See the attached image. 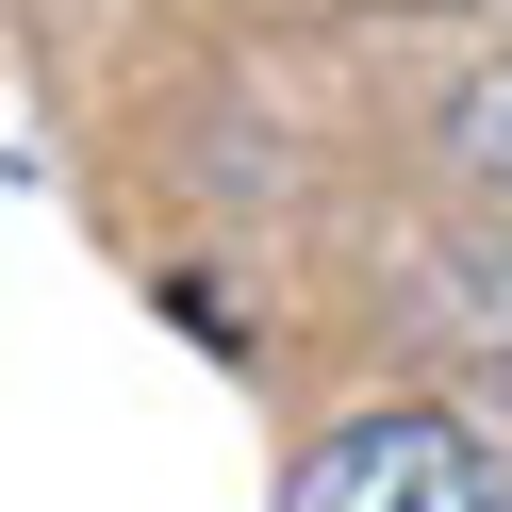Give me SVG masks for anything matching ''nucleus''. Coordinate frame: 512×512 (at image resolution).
Segmentation results:
<instances>
[{"label": "nucleus", "mask_w": 512, "mask_h": 512, "mask_svg": "<svg viewBox=\"0 0 512 512\" xmlns=\"http://www.w3.org/2000/svg\"><path fill=\"white\" fill-rule=\"evenodd\" d=\"M281 512H512V463L463 430V413H347V430L298 446V479H281Z\"/></svg>", "instance_id": "obj_1"}, {"label": "nucleus", "mask_w": 512, "mask_h": 512, "mask_svg": "<svg viewBox=\"0 0 512 512\" xmlns=\"http://www.w3.org/2000/svg\"><path fill=\"white\" fill-rule=\"evenodd\" d=\"M463 149H479V166H512V83H479V100H463Z\"/></svg>", "instance_id": "obj_2"}]
</instances>
